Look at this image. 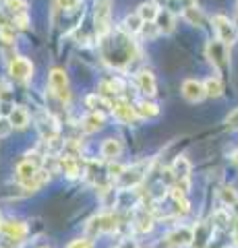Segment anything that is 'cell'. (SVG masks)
I'll list each match as a JSON object with an SVG mask.
<instances>
[{
	"label": "cell",
	"mask_w": 238,
	"mask_h": 248,
	"mask_svg": "<svg viewBox=\"0 0 238 248\" xmlns=\"http://www.w3.org/2000/svg\"><path fill=\"white\" fill-rule=\"evenodd\" d=\"M102 56L114 68H125L137 58V44L133 42V35L118 33L112 40H108V35L102 37Z\"/></svg>",
	"instance_id": "obj_1"
},
{
	"label": "cell",
	"mask_w": 238,
	"mask_h": 248,
	"mask_svg": "<svg viewBox=\"0 0 238 248\" xmlns=\"http://www.w3.org/2000/svg\"><path fill=\"white\" fill-rule=\"evenodd\" d=\"M205 54H207V58H209L213 68H216L220 75L228 73V68H230V46H226L220 40H211V42H207Z\"/></svg>",
	"instance_id": "obj_2"
},
{
	"label": "cell",
	"mask_w": 238,
	"mask_h": 248,
	"mask_svg": "<svg viewBox=\"0 0 238 248\" xmlns=\"http://www.w3.org/2000/svg\"><path fill=\"white\" fill-rule=\"evenodd\" d=\"M48 85L50 91L54 93V97L60 104H68L71 102V85H68V75L63 68H52L48 75Z\"/></svg>",
	"instance_id": "obj_3"
},
{
	"label": "cell",
	"mask_w": 238,
	"mask_h": 248,
	"mask_svg": "<svg viewBox=\"0 0 238 248\" xmlns=\"http://www.w3.org/2000/svg\"><path fill=\"white\" fill-rule=\"evenodd\" d=\"M9 75L17 83H29L33 79V62L25 56H13L9 62Z\"/></svg>",
	"instance_id": "obj_4"
},
{
	"label": "cell",
	"mask_w": 238,
	"mask_h": 248,
	"mask_svg": "<svg viewBox=\"0 0 238 248\" xmlns=\"http://www.w3.org/2000/svg\"><path fill=\"white\" fill-rule=\"evenodd\" d=\"M116 228H118V215H114V213H99L95 217H91L87 223V232L91 236L110 234Z\"/></svg>",
	"instance_id": "obj_5"
},
{
	"label": "cell",
	"mask_w": 238,
	"mask_h": 248,
	"mask_svg": "<svg viewBox=\"0 0 238 248\" xmlns=\"http://www.w3.org/2000/svg\"><path fill=\"white\" fill-rule=\"evenodd\" d=\"M110 17H112L110 0H97L94 9V19H95V31L99 37H106L110 33Z\"/></svg>",
	"instance_id": "obj_6"
},
{
	"label": "cell",
	"mask_w": 238,
	"mask_h": 248,
	"mask_svg": "<svg viewBox=\"0 0 238 248\" xmlns=\"http://www.w3.org/2000/svg\"><path fill=\"white\" fill-rule=\"evenodd\" d=\"M211 23H213V29H216L220 42H224L226 46H232L236 42V27L226 15H216L211 19Z\"/></svg>",
	"instance_id": "obj_7"
},
{
	"label": "cell",
	"mask_w": 238,
	"mask_h": 248,
	"mask_svg": "<svg viewBox=\"0 0 238 248\" xmlns=\"http://www.w3.org/2000/svg\"><path fill=\"white\" fill-rule=\"evenodd\" d=\"M112 116L116 118L120 124H133L139 116H137V112H135V104H130L128 99H125V97H118V99H114L112 102Z\"/></svg>",
	"instance_id": "obj_8"
},
{
	"label": "cell",
	"mask_w": 238,
	"mask_h": 248,
	"mask_svg": "<svg viewBox=\"0 0 238 248\" xmlns=\"http://www.w3.org/2000/svg\"><path fill=\"white\" fill-rule=\"evenodd\" d=\"M193 238H195V230L193 228L178 226V228H174L172 232H168L166 234L164 244L170 246V248H184V246L193 244Z\"/></svg>",
	"instance_id": "obj_9"
},
{
	"label": "cell",
	"mask_w": 238,
	"mask_h": 248,
	"mask_svg": "<svg viewBox=\"0 0 238 248\" xmlns=\"http://www.w3.org/2000/svg\"><path fill=\"white\" fill-rule=\"evenodd\" d=\"M147 170H149V164L147 161H139V164H133L130 168L125 170V174L120 176V180H122V186L125 188H135L137 184H141L145 180V176H147Z\"/></svg>",
	"instance_id": "obj_10"
},
{
	"label": "cell",
	"mask_w": 238,
	"mask_h": 248,
	"mask_svg": "<svg viewBox=\"0 0 238 248\" xmlns=\"http://www.w3.org/2000/svg\"><path fill=\"white\" fill-rule=\"evenodd\" d=\"M0 234L4 238H9L11 242H23L27 236V223H23L21 219H9L0 223Z\"/></svg>",
	"instance_id": "obj_11"
},
{
	"label": "cell",
	"mask_w": 238,
	"mask_h": 248,
	"mask_svg": "<svg viewBox=\"0 0 238 248\" xmlns=\"http://www.w3.org/2000/svg\"><path fill=\"white\" fill-rule=\"evenodd\" d=\"M182 97L187 99V102L190 104H199L203 97H207V93H205V85L201 81H197V79H187L182 83Z\"/></svg>",
	"instance_id": "obj_12"
},
{
	"label": "cell",
	"mask_w": 238,
	"mask_h": 248,
	"mask_svg": "<svg viewBox=\"0 0 238 248\" xmlns=\"http://www.w3.org/2000/svg\"><path fill=\"white\" fill-rule=\"evenodd\" d=\"M37 130H40V135H42V139L46 143H52V141H56V137H58V124H56V120L52 118L50 114H42L40 118H37Z\"/></svg>",
	"instance_id": "obj_13"
},
{
	"label": "cell",
	"mask_w": 238,
	"mask_h": 248,
	"mask_svg": "<svg viewBox=\"0 0 238 248\" xmlns=\"http://www.w3.org/2000/svg\"><path fill=\"white\" fill-rule=\"evenodd\" d=\"M135 81H137V89H139L145 97H153L156 95V89H158V85H156V77H153L151 71H139L135 75Z\"/></svg>",
	"instance_id": "obj_14"
},
{
	"label": "cell",
	"mask_w": 238,
	"mask_h": 248,
	"mask_svg": "<svg viewBox=\"0 0 238 248\" xmlns=\"http://www.w3.org/2000/svg\"><path fill=\"white\" fill-rule=\"evenodd\" d=\"M213 230H216L213 223H207V221L197 223L195 226V238H193L195 248H209V240L213 236Z\"/></svg>",
	"instance_id": "obj_15"
},
{
	"label": "cell",
	"mask_w": 238,
	"mask_h": 248,
	"mask_svg": "<svg viewBox=\"0 0 238 248\" xmlns=\"http://www.w3.org/2000/svg\"><path fill=\"white\" fill-rule=\"evenodd\" d=\"M104 122H106L104 112H89L87 116H83L81 130L87 133V135H94V133H97V130L104 128Z\"/></svg>",
	"instance_id": "obj_16"
},
{
	"label": "cell",
	"mask_w": 238,
	"mask_h": 248,
	"mask_svg": "<svg viewBox=\"0 0 238 248\" xmlns=\"http://www.w3.org/2000/svg\"><path fill=\"white\" fill-rule=\"evenodd\" d=\"M99 153H102V157L106 161H116L120 157L122 153V143L118 141V139H106V141H102V147H99Z\"/></svg>",
	"instance_id": "obj_17"
},
{
	"label": "cell",
	"mask_w": 238,
	"mask_h": 248,
	"mask_svg": "<svg viewBox=\"0 0 238 248\" xmlns=\"http://www.w3.org/2000/svg\"><path fill=\"white\" fill-rule=\"evenodd\" d=\"M40 166H35L33 161H29V159H23V161H19L17 164V168H15V174H17V180H19V184H25V182H29L32 178L40 172Z\"/></svg>",
	"instance_id": "obj_18"
},
{
	"label": "cell",
	"mask_w": 238,
	"mask_h": 248,
	"mask_svg": "<svg viewBox=\"0 0 238 248\" xmlns=\"http://www.w3.org/2000/svg\"><path fill=\"white\" fill-rule=\"evenodd\" d=\"M135 112L139 118H145V120H151V118H156V116L159 114V106L158 104H153L151 99H139V102L135 104Z\"/></svg>",
	"instance_id": "obj_19"
},
{
	"label": "cell",
	"mask_w": 238,
	"mask_h": 248,
	"mask_svg": "<svg viewBox=\"0 0 238 248\" xmlns=\"http://www.w3.org/2000/svg\"><path fill=\"white\" fill-rule=\"evenodd\" d=\"M141 209H137V215H135V230L137 232H151L153 228V215L151 211H147V207H143L139 205Z\"/></svg>",
	"instance_id": "obj_20"
},
{
	"label": "cell",
	"mask_w": 238,
	"mask_h": 248,
	"mask_svg": "<svg viewBox=\"0 0 238 248\" xmlns=\"http://www.w3.org/2000/svg\"><path fill=\"white\" fill-rule=\"evenodd\" d=\"M170 172H172L174 182L176 180H189V178H190V164H189V159L182 157V155H180V157H176L172 168H170Z\"/></svg>",
	"instance_id": "obj_21"
},
{
	"label": "cell",
	"mask_w": 238,
	"mask_h": 248,
	"mask_svg": "<svg viewBox=\"0 0 238 248\" xmlns=\"http://www.w3.org/2000/svg\"><path fill=\"white\" fill-rule=\"evenodd\" d=\"M9 120H11L15 130H23V128L29 126V112L21 106H15L11 110V114H9Z\"/></svg>",
	"instance_id": "obj_22"
},
{
	"label": "cell",
	"mask_w": 238,
	"mask_h": 248,
	"mask_svg": "<svg viewBox=\"0 0 238 248\" xmlns=\"http://www.w3.org/2000/svg\"><path fill=\"white\" fill-rule=\"evenodd\" d=\"M220 197H222V201H224V205L230 211V215H232V219H236L238 217V195H236V190L230 188V186H226V188L222 190Z\"/></svg>",
	"instance_id": "obj_23"
},
{
	"label": "cell",
	"mask_w": 238,
	"mask_h": 248,
	"mask_svg": "<svg viewBox=\"0 0 238 248\" xmlns=\"http://www.w3.org/2000/svg\"><path fill=\"white\" fill-rule=\"evenodd\" d=\"M143 19L139 17V15H127L125 17V21H122V31L125 33H128V35H137L141 31V27H143Z\"/></svg>",
	"instance_id": "obj_24"
},
{
	"label": "cell",
	"mask_w": 238,
	"mask_h": 248,
	"mask_svg": "<svg viewBox=\"0 0 238 248\" xmlns=\"http://www.w3.org/2000/svg\"><path fill=\"white\" fill-rule=\"evenodd\" d=\"M156 25L159 27L162 33H172L174 31V25H176V19L170 11H159L158 19H156Z\"/></svg>",
	"instance_id": "obj_25"
},
{
	"label": "cell",
	"mask_w": 238,
	"mask_h": 248,
	"mask_svg": "<svg viewBox=\"0 0 238 248\" xmlns=\"http://www.w3.org/2000/svg\"><path fill=\"white\" fill-rule=\"evenodd\" d=\"M203 85H205L207 97H220L222 93H224V83H222L220 77H207Z\"/></svg>",
	"instance_id": "obj_26"
},
{
	"label": "cell",
	"mask_w": 238,
	"mask_h": 248,
	"mask_svg": "<svg viewBox=\"0 0 238 248\" xmlns=\"http://www.w3.org/2000/svg\"><path fill=\"white\" fill-rule=\"evenodd\" d=\"M162 9H158V4L156 2H143L139 9H137V15L145 21V23H151V21H156L158 19V15Z\"/></svg>",
	"instance_id": "obj_27"
},
{
	"label": "cell",
	"mask_w": 238,
	"mask_h": 248,
	"mask_svg": "<svg viewBox=\"0 0 238 248\" xmlns=\"http://www.w3.org/2000/svg\"><path fill=\"white\" fill-rule=\"evenodd\" d=\"M211 223H213V226H218V228H230V226H232V215H230V211L226 207L218 209V211H213Z\"/></svg>",
	"instance_id": "obj_28"
},
{
	"label": "cell",
	"mask_w": 238,
	"mask_h": 248,
	"mask_svg": "<svg viewBox=\"0 0 238 248\" xmlns=\"http://www.w3.org/2000/svg\"><path fill=\"white\" fill-rule=\"evenodd\" d=\"M184 19H187L189 23H193V25H199V27H203L205 25V19H203V15H201V11L197 9H187L184 11Z\"/></svg>",
	"instance_id": "obj_29"
},
{
	"label": "cell",
	"mask_w": 238,
	"mask_h": 248,
	"mask_svg": "<svg viewBox=\"0 0 238 248\" xmlns=\"http://www.w3.org/2000/svg\"><path fill=\"white\" fill-rule=\"evenodd\" d=\"M139 33L145 37V40H156L158 33H162V31H159V27L156 25V21H151V23H143Z\"/></svg>",
	"instance_id": "obj_30"
},
{
	"label": "cell",
	"mask_w": 238,
	"mask_h": 248,
	"mask_svg": "<svg viewBox=\"0 0 238 248\" xmlns=\"http://www.w3.org/2000/svg\"><path fill=\"white\" fill-rule=\"evenodd\" d=\"M66 248H95L94 242H91L89 238H75L71 242L66 244Z\"/></svg>",
	"instance_id": "obj_31"
},
{
	"label": "cell",
	"mask_w": 238,
	"mask_h": 248,
	"mask_svg": "<svg viewBox=\"0 0 238 248\" xmlns=\"http://www.w3.org/2000/svg\"><path fill=\"white\" fill-rule=\"evenodd\" d=\"M13 130V124L9 118H0V139H4Z\"/></svg>",
	"instance_id": "obj_32"
},
{
	"label": "cell",
	"mask_w": 238,
	"mask_h": 248,
	"mask_svg": "<svg viewBox=\"0 0 238 248\" xmlns=\"http://www.w3.org/2000/svg\"><path fill=\"white\" fill-rule=\"evenodd\" d=\"M81 0H56V4H58V9H63V11H71L75 9L77 4H79Z\"/></svg>",
	"instance_id": "obj_33"
},
{
	"label": "cell",
	"mask_w": 238,
	"mask_h": 248,
	"mask_svg": "<svg viewBox=\"0 0 238 248\" xmlns=\"http://www.w3.org/2000/svg\"><path fill=\"white\" fill-rule=\"evenodd\" d=\"M114 248H137V242L135 240H130V238H127V240H122V242H118Z\"/></svg>",
	"instance_id": "obj_34"
},
{
	"label": "cell",
	"mask_w": 238,
	"mask_h": 248,
	"mask_svg": "<svg viewBox=\"0 0 238 248\" xmlns=\"http://www.w3.org/2000/svg\"><path fill=\"white\" fill-rule=\"evenodd\" d=\"M178 2H180V9H184V11H187V9H195V6H197V0H178Z\"/></svg>",
	"instance_id": "obj_35"
},
{
	"label": "cell",
	"mask_w": 238,
	"mask_h": 248,
	"mask_svg": "<svg viewBox=\"0 0 238 248\" xmlns=\"http://www.w3.org/2000/svg\"><path fill=\"white\" fill-rule=\"evenodd\" d=\"M230 159H232V164H234V166L238 168V151H234L232 155H230Z\"/></svg>",
	"instance_id": "obj_36"
},
{
	"label": "cell",
	"mask_w": 238,
	"mask_h": 248,
	"mask_svg": "<svg viewBox=\"0 0 238 248\" xmlns=\"http://www.w3.org/2000/svg\"><path fill=\"white\" fill-rule=\"evenodd\" d=\"M234 244H236V248H238V234H234Z\"/></svg>",
	"instance_id": "obj_37"
},
{
	"label": "cell",
	"mask_w": 238,
	"mask_h": 248,
	"mask_svg": "<svg viewBox=\"0 0 238 248\" xmlns=\"http://www.w3.org/2000/svg\"><path fill=\"white\" fill-rule=\"evenodd\" d=\"M40 248H48V246H40Z\"/></svg>",
	"instance_id": "obj_38"
},
{
	"label": "cell",
	"mask_w": 238,
	"mask_h": 248,
	"mask_svg": "<svg viewBox=\"0 0 238 248\" xmlns=\"http://www.w3.org/2000/svg\"><path fill=\"white\" fill-rule=\"evenodd\" d=\"M0 223H2V217H0Z\"/></svg>",
	"instance_id": "obj_39"
}]
</instances>
